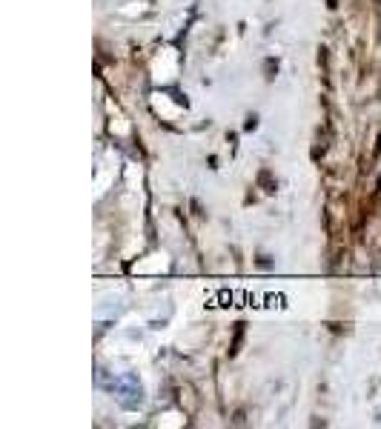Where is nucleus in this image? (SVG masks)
I'll return each mask as SVG.
<instances>
[{
  "instance_id": "obj_1",
  "label": "nucleus",
  "mask_w": 381,
  "mask_h": 429,
  "mask_svg": "<svg viewBox=\"0 0 381 429\" xmlns=\"http://www.w3.org/2000/svg\"><path fill=\"white\" fill-rule=\"evenodd\" d=\"M115 389H118V400L123 403V406H129V409H135V406H141V383H138V378L135 375H121L118 381H115Z\"/></svg>"
}]
</instances>
